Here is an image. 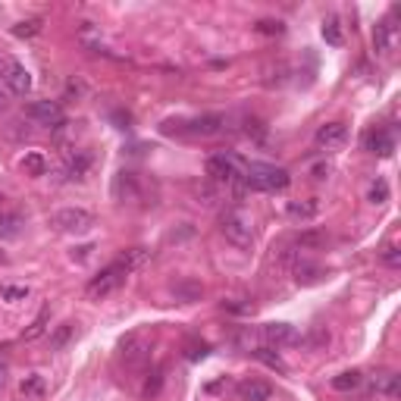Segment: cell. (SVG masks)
<instances>
[{
	"label": "cell",
	"mask_w": 401,
	"mask_h": 401,
	"mask_svg": "<svg viewBox=\"0 0 401 401\" xmlns=\"http://www.w3.org/2000/svg\"><path fill=\"white\" fill-rule=\"evenodd\" d=\"M320 35H323V41L330 47H342V28H339V19H326L323 28H320Z\"/></svg>",
	"instance_id": "26"
},
{
	"label": "cell",
	"mask_w": 401,
	"mask_h": 401,
	"mask_svg": "<svg viewBox=\"0 0 401 401\" xmlns=\"http://www.w3.org/2000/svg\"><path fill=\"white\" fill-rule=\"evenodd\" d=\"M392 45H395V25H392V19H383L373 28V47L385 54V50H392Z\"/></svg>",
	"instance_id": "15"
},
{
	"label": "cell",
	"mask_w": 401,
	"mask_h": 401,
	"mask_svg": "<svg viewBox=\"0 0 401 401\" xmlns=\"http://www.w3.org/2000/svg\"><path fill=\"white\" fill-rule=\"evenodd\" d=\"M269 395H273V389H269V383H264V379H245L238 385V398L242 401H269Z\"/></svg>",
	"instance_id": "13"
},
{
	"label": "cell",
	"mask_w": 401,
	"mask_h": 401,
	"mask_svg": "<svg viewBox=\"0 0 401 401\" xmlns=\"http://www.w3.org/2000/svg\"><path fill=\"white\" fill-rule=\"evenodd\" d=\"M13 35H16V38H35V35L41 32V19L38 16H32V19H23V23H16L10 28Z\"/></svg>",
	"instance_id": "25"
},
{
	"label": "cell",
	"mask_w": 401,
	"mask_h": 401,
	"mask_svg": "<svg viewBox=\"0 0 401 401\" xmlns=\"http://www.w3.org/2000/svg\"><path fill=\"white\" fill-rule=\"evenodd\" d=\"M19 226H23V220L16 214H0V238H16Z\"/></svg>",
	"instance_id": "27"
},
{
	"label": "cell",
	"mask_w": 401,
	"mask_h": 401,
	"mask_svg": "<svg viewBox=\"0 0 401 401\" xmlns=\"http://www.w3.org/2000/svg\"><path fill=\"white\" fill-rule=\"evenodd\" d=\"M160 389H163V367H154V370H148V379H144V385H141V395L154 398Z\"/></svg>",
	"instance_id": "23"
},
{
	"label": "cell",
	"mask_w": 401,
	"mask_h": 401,
	"mask_svg": "<svg viewBox=\"0 0 401 401\" xmlns=\"http://www.w3.org/2000/svg\"><path fill=\"white\" fill-rule=\"evenodd\" d=\"M389 182H385V179H373V182H370V188H367V201L370 204H373V207H379V204H385V201H389Z\"/></svg>",
	"instance_id": "21"
},
{
	"label": "cell",
	"mask_w": 401,
	"mask_h": 401,
	"mask_svg": "<svg viewBox=\"0 0 401 401\" xmlns=\"http://www.w3.org/2000/svg\"><path fill=\"white\" fill-rule=\"evenodd\" d=\"M88 170H91V157L85 154V151H76V154H69L66 157V179L69 182H79V179H85L88 176Z\"/></svg>",
	"instance_id": "14"
},
{
	"label": "cell",
	"mask_w": 401,
	"mask_h": 401,
	"mask_svg": "<svg viewBox=\"0 0 401 401\" xmlns=\"http://www.w3.org/2000/svg\"><path fill=\"white\" fill-rule=\"evenodd\" d=\"M148 257H151V251H148V248H132V251L120 254V257H116V260H120V264L126 267L129 273H132V269H138L141 264H148Z\"/></svg>",
	"instance_id": "19"
},
{
	"label": "cell",
	"mask_w": 401,
	"mask_h": 401,
	"mask_svg": "<svg viewBox=\"0 0 401 401\" xmlns=\"http://www.w3.org/2000/svg\"><path fill=\"white\" fill-rule=\"evenodd\" d=\"M260 335H264L267 345H276V348H282V345H298V342H301L298 330H295V326H289V323H267L264 330H260Z\"/></svg>",
	"instance_id": "9"
},
{
	"label": "cell",
	"mask_w": 401,
	"mask_h": 401,
	"mask_svg": "<svg viewBox=\"0 0 401 401\" xmlns=\"http://www.w3.org/2000/svg\"><path fill=\"white\" fill-rule=\"evenodd\" d=\"M50 226L57 232H72V236H82L94 226V214L85 207H63L50 216Z\"/></svg>",
	"instance_id": "4"
},
{
	"label": "cell",
	"mask_w": 401,
	"mask_h": 401,
	"mask_svg": "<svg viewBox=\"0 0 401 401\" xmlns=\"http://www.w3.org/2000/svg\"><path fill=\"white\" fill-rule=\"evenodd\" d=\"M25 116L35 122H41V126H60L63 122V110L57 100H35V104L25 107Z\"/></svg>",
	"instance_id": "7"
},
{
	"label": "cell",
	"mask_w": 401,
	"mask_h": 401,
	"mask_svg": "<svg viewBox=\"0 0 401 401\" xmlns=\"http://www.w3.org/2000/svg\"><path fill=\"white\" fill-rule=\"evenodd\" d=\"M361 383H364L361 370H348V373L332 376V389H335V392H351V389H357Z\"/></svg>",
	"instance_id": "20"
},
{
	"label": "cell",
	"mask_w": 401,
	"mask_h": 401,
	"mask_svg": "<svg viewBox=\"0 0 401 401\" xmlns=\"http://www.w3.org/2000/svg\"><path fill=\"white\" fill-rule=\"evenodd\" d=\"M113 192H116V198H135V176L132 173H120L116 176V185H113Z\"/></svg>",
	"instance_id": "24"
},
{
	"label": "cell",
	"mask_w": 401,
	"mask_h": 401,
	"mask_svg": "<svg viewBox=\"0 0 401 401\" xmlns=\"http://www.w3.org/2000/svg\"><path fill=\"white\" fill-rule=\"evenodd\" d=\"M122 357H126V364H132V367L148 364L151 361V342H148V335H129V339L122 342Z\"/></svg>",
	"instance_id": "8"
},
{
	"label": "cell",
	"mask_w": 401,
	"mask_h": 401,
	"mask_svg": "<svg viewBox=\"0 0 401 401\" xmlns=\"http://www.w3.org/2000/svg\"><path fill=\"white\" fill-rule=\"evenodd\" d=\"M323 242V236L320 232H308V236H298V248H313Z\"/></svg>",
	"instance_id": "35"
},
{
	"label": "cell",
	"mask_w": 401,
	"mask_h": 401,
	"mask_svg": "<svg viewBox=\"0 0 401 401\" xmlns=\"http://www.w3.org/2000/svg\"><path fill=\"white\" fill-rule=\"evenodd\" d=\"M330 173H332L330 163H317V166H313V179H326Z\"/></svg>",
	"instance_id": "37"
},
{
	"label": "cell",
	"mask_w": 401,
	"mask_h": 401,
	"mask_svg": "<svg viewBox=\"0 0 401 401\" xmlns=\"http://www.w3.org/2000/svg\"><path fill=\"white\" fill-rule=\"evenodd\" d=\"M251 354L257 357L260 364H267L269 370H276V373H289V364L282 361V357L276 354V351H273V348H269V345H257V348H251Z\"/></svg>",
	"instance_id": "16"
},
{
	"label": "cell",
	"mask_w": 401,
	"mask_h": 401,
	"mask_svg": "<svg viewBox=\"0 0 401 401\" xmlns=\"http://www.w3.org/2000/svg\"><path fill=\"white\" fill-rule=\"evenodd\" d=\"M72 332H76V326H72V323H63L60 330H57L54 335H50V348H54V351H60V348H63V345H66V342L72 339Z\"/></svg>",
	"instance_id": "29"
},
{
	"label": "cell",
	"mask_w": 401,
	"mask_h": 401,
	"mask_svg": "<svg viewBox=\"0 0 401 401\" xmlns=\"http://www.w3.org/2000/svg\"><path fill=\"white\" fill-rule=\"evenodd\" d=\"M126 276H129V269L120 264V260H113L110 267H104L98 276L88 282V289H85V295L88 298H104V295H110V291H116L126 282Z\"/></svg>",
	"instance_id": "5"
},
{
	"label": "cell",
	"mask_w": 401,
	"mask_h": 401,
	"mask_svg": "<svg viewBox=\"0 0 401 401\" xmlns=\"http://www.w3.org/2000/svg\"><path fill=\"white\" fill-rule=\"evenodd\" d=\"M0 79H4V88L16 98H25L32 91V72H28L19 60H4L0 63Z\"/></svg>",
	"instance_id": "6"
},
{
	"label": "cell",
	"mask_w": 401,
	"mask_h": 401,
	"mask_svg": "<svg viewBox=\"0 0 401 401\" xmlns=\"http://www.w3.org/2000/svg\"><path fill=\"white\" fill-rule=\"evenodd\" d=\"M254 32L257 35H282L286 32V25H282L279 19H260V23L254 25Z\"/></svg>",
	"instance_id": "30"
},
{
	"label": "cell",
	"mask_w": 401,
	"mask_h": 401,
	"mask_svg": "<svg viewBox=\"0 0 401 401\" xmlns=\"http://www.w3.org/2000/svg\"><path fill=\"white\" fill-rule=\"evenodd\" d=\"M6 107H10V91H6V88H0V113H4Z\"/></svg>",
	"instance_id": "38"
},
{
	"label": "cell",
	"mask_w": 401,
	"mask_h": 401,
	"mask_svg": "<svg viewBox=\"0 0 401 401\" xmlns=\"http://www.w3.org/2000/svg\"><path fill=\"white\" fill-rule=\"evenodd\" d=\"M364 148H367L370 154H376V157H392V151H395V138H392L389 129H373V132H367V138H364Z\"/></svg>",
	"instance_id": "11"
},
{
	"label": "cell",
	"mask_w": 401,
	"mask_h": 401,
	"mask_svg": "<svg viewBox=\"0 0 401 401\" xmlns=\"http://www.w3.org/2000/svg\"><path fill=\"white\" fill-rule=\"evenodd\" d=\"M317 214H320V201L317 198H310V201H289L286 204V216H289V220L310 223V220H317Z\"/></svg>",
	"instance_id": "12"
},
{
	"label": "cell",
	"mask_w": 401,
	"mask_h": 401,
	"mask_svg": "<svg viewBox=\"0 0 401 401\" xmlns=\"http://www.w3.org/2000/svg\"><path fill=\"white\" fill-rule=\"evenodd\" d=\"M313 138H317V144H320V148H326V151L342 148V144L348 141V126H345V122H326V126L317 129V135H313Z\"/></svg>",
	"instance_id": "10"
},
{
	"label": "cell",
	"mask_w": 401,
	"mask_h": 401,
	"mask_svg": "<svg viewBox=\"0 0 401 401\" xmlns=\"http://www.w3.org/2000/svg\"><path fill=\"white\" fill-rule=\"evenodd\" d=\"M220 229H223V236L229 238V242L236 245V248H251V242H254L251 216H248L242 207H229V210H223V216H220Z\"/></svg>",
	"instance_id": "2"
},
{
	"label": "cell",
	"mask_w": 401,
	"mask_h": 401,
	"mask_svg": "<svg viewBox=\"0 0 401 401\" xmlns=\"http://www.w3.org/2000/svg\"><path fill=\"white\" fill-rule=\"evenodd\" d=\"M383 260H385L389 267H398V264H401V251H398L395 245H389V248L383 251Z\"/></svg>",
	"instance_id": "34"
},
{
	"label": "cell",
	"mask_w": 401,
	"mask_h": 401,
	"mask_svg": "<svg viewBox=\"0 0 401 401\" xmlns=\"http://www.w3.org/2000/svg\"><path fill=\"white\" fill-rule=\"evenodd\" d=\"M19 392H23L25 398H45V392H47V385H45V376H38V373H28L23 383H19Z\"/></svg>",
	"instance_id": "17"
},
{
	"label": "cell",
	"mask_w": 401,
	"mask_h": 401,
	"mask_svg": "<svg viewBox=\"0 0 401 401\" xmlns=\"http://www.w3.org/2000/svg\"><path fill=\"white\" fill-rule=\"evenodd\" d=\"M201 291H204V289L198 286V282H182V286H176V295H182L185 301H198Z\"/></svg>",
	"instance_id": "32"
},
{
	"label": "cell",
	"mask_w": 401,
	"mask_h": 401,
	"mask_svg": "<svg viewBox=\"0 0 401 401\" xmlns=\"http://www.w3.org/2000/svg\"><path fill=\"white\" fill-rule=\"evenodd\" d=\"M6 348H0V385L6 383V373H10V361H6Z\"/></svg>",
	"instance_id": "36"
},
{
	"label": "cell",
	"mask_w": 401,
	"mask_h": 401,
	"mask_svg": "<svg viewBox=\"0 0 401 401\" xmlns=\"http://www.w3.org/2000/svg\"><path fill=\"white\" fill-rule=\"evenodd\" d=\"M245 188H251V192H286L291 176L282 166H273V163H245Z\"/></svg>",
	"instance_id": "1"
},
{
	"label": "cell",
	"mask_w": 401,
	"mask_h": 401,
	"mask_svg": "<svg viewBox=\"0 0 401 401\" xmlns=\"http://www.w3.org/2000/svg\"><path fill=\"white\" fill-rule=\"evenodd\" d=\"M207 351H210L207 342H188L185 357H188V361H204V357H207Z\"/></svg>",
	"instance_id": "31"
},
{
	"label": "cell",
	"mask_w": 401,
	"mask_h": 401,
	"mask_svg": "<svg viewBox=\"0 0 401 401\" xmlns=\"http://www.w3.org/2000/svg\"><path fill=\"white\" fill-rule=\"evenodd\" d=\"M373 389L379 392V395H389V398H398V376L395 373H389V370H385V373H376L373 376Z\"/></svg>",
	"instance_id": "18"
},
{
	"label": "cell",
	"mask_w": 401,
	"mask_h": 401,
	"mask_svg": "<svg viewBox=\"0 0 401 401\" xmlns=\"http://www.w3.org/2000/svg\"><path fill=\"white\" fill-rule=\"evenodd\" d=\"M0 264H4V251H0Z\"/></svg>",
	"instance_id": "39"
},
{
	"label": "cell",
	"mask_w": 401,
	"mask_h": 401,
	"mask_svg": "<svg viewBox=\"0 0 401 401\" xmlns=\"http://www.w3.org/2000/svg\"><path fill=\"white\" fill-rule=\"evenodd\" d=\"M47 320H50V308H45V310L38 313V317H35V323H32V326H28V330L23 332V339H25V342H35L41 332L47 330Z\"/></svg>",
	"instance_id": "28"
},
{
	"label": "cell",
	"mask_w": 401,
	"mask_h": 401,
	"mask_svg": "<svg viewBox=\"0 0 401 401\" xmlns=\"http://www.w3.org/2000/svg\"><path fill=\"white\" fill-rule=\"evenodd\" d=\"M223 126H226V116H220V113H204V116H194V120H188V122L166 120L163 122V132L166 135L179 132V135H201V138H207V135L223 132Z\"/></svg>",
	"instance_id": "3"
},
{
	"label": "cell",
	"mask_w": 401,
	"mask_h": 401,
	"mask_svg": "<svg viewBox=\"0 0 401 401\" xmlns=\"http://www.w3.org/2000/svg\"><path fill=\"white\" fill-rule=\"evenodd\" d=\"M23 170L28 173V176H45V173H47V160H45V154H38V151L25 154V157H23Z\"/></svg>",
	"instance_id": "22"
},
{
	"label": "cell",
	"mask_w": 401,
	"mask_h": 401,
	"mask_svg": "<svg viewBox=\"0 0 401 401\" xmlns=\"http://www.w3.org/2000/svg\"><path fill=\"white\" fill-rule=\"evenodd\" d=\"M23 298H28L25 286H6L4 289V301H23Z\"/></svg>",
	"instance_id": "33"
}]
</instances>
